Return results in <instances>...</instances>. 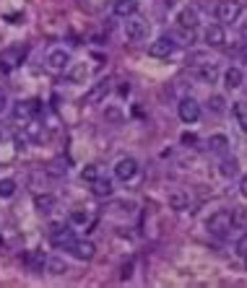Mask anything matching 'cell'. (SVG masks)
Listing matches in <instances>:
<instances>
[{"label":"cell","mask_w":247,"mask_h":288,"mask_svg":"<svg viewBox=\"0 0 247 288\" xmlns=\"http://www.w3.org/2000/svg\"><path fill=\"white\" fill-rule=\"evenodd\" d=\"M232 213L229 211H216L211 218H208V231L214 234V236H226L229 231H232Z\"/></svg>","instance_id":"obj_1"},{"label":"cell","mask_w":247,"mask_h":288,"mask_svg":"<svg viewBox=\"0 0 247 288\" xmlns=\"http://www.w3.org/2000/svg\"><path fill=\"white\" fill-rule=\"evenodd\" d=\"M242 13V3L239 0H221V3L216 6V18L221 24H234Z\"/></svg>","instance_id":"obj_2"},{"label":"cell","mask_w":247,"mask_h":288,"mask_svg":"<svg viewBox=\"0 0 247 288\" xmlns=\"http://www.w3.org/2000/svg\"><path fill=\"white\" fill-rule=\"evenodd\" d=\"M115 177H117L120 182L136 179V177H138V161H136V158H120V161L115 163Z\"/></svg>","instance_id":"obj_3"},{"label":"cell","mask_w":247,"mask_h":288,"mask_svg":"<svg viewBox=\"0 0 247 288\" xmlns=\"http://www.w3.org/2000/svg\"><path fill=\"white\" fill-rule=\"evenodd\" d=\"M39 104H42V101H39V99H29V101H16L13 104V119H18V122H26V119H31L39 109H42V107H39Z\"/></svg>","instance_id":"obj_4"},{"label":"cell","mask_w":247,"mask_h":288,"mask_svg":"<svg viewBox=\"0 0 247 288\" xmlns=\"http://www.w3.org/2000/svg\"><path fill=\"white\" fill-rule=\"evenodd\" d=\"M172 52H175V39L172 36H159L154 45H148L151 57H169Z\"/></svg>","instance_id":"obj_5"},{"label":"cell","mask_w":247,"mask_h":288,"mask_svg":"<svg viewBox=\"0 0 247 288\" xmlns=\"http://www.w3.org/2000/svg\"><path fill=\"white\" fill-rule=\"evenodd\" d=\"M180 119L187 122V125H190V122H198V119H200V107H198L195 99L187 96V99L180 101Z\"/></svg>","instance_id":"obj_6"},{"label":"cell","mask_w":247,"mask_h":288,"mask_svg":"<svg viewBox=\"0 0 247 288\" xmlns=\"http://www.w3.org/2000/svg\"><path fill=\"white\" fill-rule=\"evenodd\" d=\"M146 31H148V24H146L143 18H128V24H125V36L130 39V42H141V39L146 36Z\"/></svg>","instance_id":"obj_7"},{"label":"cell","mask_w":247,"mask_h":288,"mask_svg":"<svg viewBox=\"0 0 247 288\" xmlns=\"http://www.w3.org/2000/svg\"><path fill=\"white\" fill-rule=\"evenodd\" d=\"M50 239H52L55 246H68V250H70V244H73V231H70L68 226H63V223H55L52 231H50Z\"/></svg>","instance_id":"obj_8"},{"label":"cell","mask_w":247,"mask_h":288,"mask_svg":"<svg viewBox=\"0 0 247 288\" xmlns=\"http://www.w3.org/2000/svg\"><path fill=\"white\" fill-rule=\"evenodd\" d=\"M109 80H99L97 86H91L89 91H86V104H99V101H104L107 99V94H109Z\"/></svg>","instance_id":"obj_9"},{"label":"cell","mask_w":247,"mask_h":288,"mask_svg":"<svg viewBox=\"0 0 247 288\" xmlns=\"http://www.w3.org/2000/svg\"><path fill=\"white\" fill-rule=\"evenodd\" d=\"M70 252H73L75 260H91L97 255V246L91 241H73L70 244Z\"/></svg>","instance_id":"obj_10"},{"label":"cell","mask_w":247,"mask_h":288,"mask_svg":"<svg viewBox=\"0 0 247 288\" xmlns=\"http://www.w3.org/2000/svg\"><path fill=\"white\" fill-rule=\"evenodd\" d=\"M205 42H208L211 47H224V42H226L224 26H221V24H211L208 31H205Z\"/></svg>","instance_id":"obj_11"},{"label":"cell","mask_w":247,"mask_h":288,"mask_svg":"<svg viewBox=\"0 0 247 288\" xmlns=\"http://www.w3.org/2000/svg\"><path fill=\"white\" fill-rule=\"evenodd\" d=\"M136 11H138L136 0H115V6H112V13L120 16V18H130Z\"/></svg>","instance_id":"obj_12"},{"label":"cell","mask_w":247,"mask_h":288,"mask_svg":"<svg viewBox=\"0 0 247 288\" xmlns=\"http://www.w3.org/2000/svg\"><path fill=\"white\" fill-rule=\"evenodd\" d=\"M68 63H70V55H68L65 50H52V52L47 55V65H50L52 70H65Z\"/></svg>","instance_id":"obj_13"},{"label":"cell","mask_w":247,"mask_h":288,"mask_svg":"<svg viewBox=\"0 0 247 288\" xmlns=\"http://www.w3.org/2000/svg\"><path fill=\"white\" fill-rule=\"evenodd\" d=\"M177 24L182 26V29H195L198 26V11L195 8H182L180 13H177Z\"/></svg>","instance_id":"obj_14"},{"label":"cell","mask_w":247,"mask_h":288,"mask_svg":"<svg viewBox=\"0 0 247 288\" xmlns=\"http://www.w3.org/2000/svg\"><path fill=\"white\" fill-rule=\"evenodd\" d=\"M190 205V197H187V192H182V190H175V192H169V208L172 211H185Z\"/></svg>","instance_id":"obj_15"},{"label":"cell","mask_w":247,"mask_h":288,"mask_svg":"<svg viewBox=\"0 0 247 288\" xmlns=\"http://www.w3.org/2000/svg\"><path fill=\"white\" fill-rule=\"evenodd\" d=\"M91 192H94V197H109L112 195V182L104 179V177H97L91 182Z\"/></svg>","instance_id":"obj_16"},{"label":"cell","mask_w":247,"mask_h":288,"mask_svg":"<svg viewBox=\"0 0 247 288\" xmlns=\"http://www.w3.org/2000/svg\"><path fill=\"white\" fill-rule=\"evenodd\" d=\"M224 80H226V89H239L242 86V70L239 68H229L224 73Z\"/></svg>","instance_id":"obj_17"},{"label":"cell","mask_w":247,"mask_h":288,"mask_svg":"<svg viewBox=\"0 0 247 288\" xmlns=\"http://www.w3.org/2000/svg\"><path fill=\"white\" fill-rule=\"evenodd\" d=\"M198 78L205 80V84H214V80L219 78V68H216V65H203V68L198 70Z\"/></svg>","instance_id":"obj_18"},{"label":"cell","mask_w":247,"mask_h":288,"mask_svg":"<svg viewBox=\"0 0 247 288\" xmlns=\"http://www.w3.org/2000/svg\"><path fill=\"white\" fill-rule=\"evenodd\" d=\"M34 205H36L39 213H50L52 205H55V200H52L50 195H36V197H34Z\"/></svg>","instance_id":"obj_19"},{"label":"cell","mask_w":247,"mask_h":288,"mask_svg":"<svg viewBox=\"0 0 247 288\" xmlns=\"http://www.w3.org/2000/svg\"><path fill=\"white\" fill-rule=\"evenodd\" d=\"M234 114H237V122H239V128H242V133L247 135V104H242V101H237L234 107Z\"/></svg>","instance_id":"obj_20"},{"label":"cell","mask_w":247,"mask_h":288,"mask_svg":"<svg viewBox=\"0 0 247 288\" xmlns=\"http://www.w3.org/2000/svg\"><path fill=\"white\" fill-rule=\"evenodd\" d=\"M47 174H52V177H63V174H68V161L65 158H55L50 167H47Z\"/></svg>","instance_id":"obj_21"},{"label":"cell","mask_w":247,"mask_h":288,"mask_svg":"<svg viewBox=\"0 0 247 288\" xmlns=\"http://www.w3.org/2000/svg\"><path fill=\"white\" fill-rule=\"evenodd\" d=\"M208 148H211L214 153H224V151L229 148V140H226L224 135H214V138L208 140Z\"/></svg>","instance_id":"obj_22"},{"label":"cell","mask_w":247,"mask_h":288,"mask_svg":"<svg viewBox=\"0 0 247 288\" xmlns=\"http://www.w3.org/2000/svg\"><path fill=\"white\" fill-rule=\"evenodd\" d=\"M16 192V182L13 179H0V200H8Z\"/></svg>","instance_id":"obj_23"},{"label":"cell","mask_w":247,"mask_h":288,"mask_svg":"<svg viewBox=\"0 0 247 288\" xmlns=\"http://www.w3.org/2000/svg\"><path fill=\"white\" fill-rule=\"evenodd\" d=\"M26 262H29L34 270H42V268L47 265V260H45V255H42V252H34V255H29V257H26Z\"/></svg>","instance_id":"obj_24"},{"label":"cell","mask_w":247,"mask_h":288,"mask_svg":"<svg viewBox=\"0 0 247 288\" xmlns=\"http://www.w3.org/2000/svg\"><path fill=\"white\" fill-rule=\"evenodd\" d=\"M221 174H224L226 179L237 174V161H234V158H226V161H221Z\"/></svg>","instance_id":"obj_25"},{"label":"cell","mask_w":247,"mask_h":288,"mask_svg":"<svg viewBox=\"0 0 247 288\" xmlns=\"http://www.w3.org/2000/svg\"><path fill=\"white\" fill-rule=\"evenodd\" d=\"M208 107H211V112L221 114V112H224V107H226V101H224V96H216V94H214V96L208 99Z\"/></svg>","instance_id":"obj_26"},{"label":"cell","mask_w":247,"mask_h":288,"mask_svg":"<svg viewBox=\"0 0 247 288\" xmlns=\"http://www.w3.org/2000/svg\"><path fill=\"white\" fill-rule=\"evenodd\" d=\"M232 223H234V226H247V211H244V208L232 211Z\"/></svg>","instance_id":"obj_27"},{"label":"cell","mask_w":247,"mask_h":288,"mask_svg":"<svg viewBox=\"0 0 247 288\" xmlns=\"http://www.w3.org/2000/svg\"><path fill=\"white\" fill-rule=\"evenodd\" d=\"M97 177H99V169L94 167V163H89V167L81 172V179H84V182H94Z\"/></svg>","instance_id":"obj_28"},{"label":"cell","mask_w":247,"mask_h":288,"mask_svg":"<svg viewBox=\"0 0 247 288\" xmlns=\"http://www.w3.org/2000/svg\"><path fill=\"white\" fill-rule=\"evenodd\" d=\"M26 133H29L34 140H42V125H36V122H31V125L26 128Z\"/></svg>","instance_id":"obj_29"},{"label":"cell","mask_w":247,"mask_h":288,"mask_svg":"<svg viewBox=\"0 0 247 288\" xmlns=\"http://www.w3.org/2000/svg\"><path fill=\"white\" fill-rule=\"evenodd\" d=\"M70 221H73V223H86V221H89V213H84V211H73V213H70Z\"/></svg>","instance_id":"obj_30"},{"label":"cell","mask_w":247,"mask_h":288,"mask_svg":"<svg viewBox=\"0 0 247 288\" xmlns=\"http://www.w3.org/2000/svg\"><path fill=\"white\" fill-rule=\"evenodd\" d=\"M50 270H52L55 275H63V273H65V262H63V260H50Z\"/></svg>","instance_id":"obj_31"},{"label":"cell","mask_w":247,"mask_h":288,"mask_svg":"<svg viewBox=\"0 0 247 288\" xmlns=\"http://www.w3.org/2000/svg\"><path fill=\"white\" fill-rule=\"evenodd\" d=\"M86 75V65H78L75 70H70V80H81Z\"/></svg>","instance_id":"obj_32"},{"label":"cell","mask_w":247,"mask_h":288,"mask_svg":"<svg viewBox=\"0 0 247 288\" xmlns=\"http://www.w3.org/2000/svg\"><path fill=\"white\" fill-rule=\"evenodd\" d=\"M104 117H107V119H112V122H120V119H122L120 109H115V107H109V109L104 112Z\"/></svg>","instance_id":"obj_33"},{"label":"cell","mask_w":247,"mask_h":288,"mask_svg":"<svg viewBox=\"0 0 247 288\" xmlns=\"http://www.w3.org/2000/svg\"><path fill=\"white\" fill-rule=\"evenodd\" d=\"M237 255H242V257L247 255V234H244V236L237 241Z\"/></svg>","instance_id":"obj_34"},{"label":"cell","mask_w":247,"mask_h":288,"mask_svg":"<svg viewBox=\"0 0 247 288\" xmlns=\"http://www.w3.org/2000/svg\"><path fill=\"white\" fill-rule=\"evenodd\" d=\"M130 270H133V265H130V262H128V265H122V273H120V278H122V280H128V278H130Z\"/></svg>","instance_id":"obj_35"},{"label":"cell","mask_w":247,"mask_h":288,"mask_svg":"<svg viewBox=\"0 0 247 288\" xmlns=\"http://www.w3.org/2000/svg\"><path fill=\"white\" fill-rule=\"evenodd\" d=\"M6 107H8V96H6V91H3V89H0V112H3Z\"/></svg>","instance_id":"obj_36"},{"label":"cell","mask_w":247,"mask_h":288,"mask_svg":"<svg viewBox=\"0 0 247 288\" xmlns=\"http://www.w3.org/2000/svg\"><path fill=\"white\" fill-rule=\"evenodd\" d=\"M117 91H120L122 96H128V94H130V84H120V89H117Z\"/></svg>","instance_id":"obj_37"},{"label":"cell","mask_w":247,"mask_h":288,"mask_svg":"<svg viewBox=\"0 0 247 288\" xmlns=\"http://www.w3.org/2000/svg\"><path fill=\"white\" fill-rule=\"evenodd\" d=\"M195 140H198V138H195L193 133H185V135H182V143H195Z\"/></svg>","instance_id":"obj_38"},{"label":"cell","mask_w":247,"mask_h":288,"mask_svg":"<svg viewBox=\"0 0 247 288\" xmlns=\"http://www.w3.org/2000/svg\"><path fill=\"white\" fill-rule=\"evenodd\" d=\"M239 192H242V195L247 197V174L242 177V184H239Z\"/></svg>","instance_id":"obj_39"},{"label":"cell","mask_w":247,"mask_h":288,"mask_svg":"<svg viewBox=\"0 0 247 288\" xmlns=\"http://www.w3.org/2000/svg\"><path fill=\"white\" fill-rule=\"evenodd\" d=\"M242 57L247 60V42H244V47H242Z\"/></svg>","instance_id":"obj_40"},{"label":"cell","mask_w":247,"mask_h":288,"mask_svg":"<svg viewBox=\"0 0 247 288\" xmlns=\"http://www.w3.org/2000/svg\"><path fill=\"white\" fill-rule=\"evenodd\" d=\"M244 268H247V255H244Z\"/></svg>","instance_id":"obj_41"}]
</instances>
